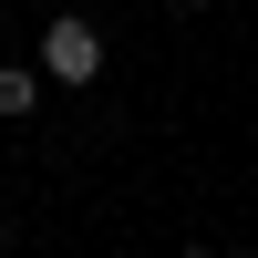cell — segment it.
I'll list each match as a JSON object with an SVG mask.
<instances>
[{"label":"cell","instance_id":"1","mask_svg":"<svg viewBox=\"0 0 258 258\" xmlns=\"http://www.w3.org/2000/svg\"><path fill=\"white\" fill-rule=\"evenodd\" d=\"M103 73V31L93 21H52L41 31V83H93Z\"/></svg>","mask_w":258,"mask_h":258},{"label":"cell","instance_id":"2","mask_svg":"<svg viewBox=\"0 0 258 258\" xmlns=\"http://www.w3.org/2000/svg\"><path fill=\"white\" fill-rule=\"evenodd\" d=\"M31 93H41L31 62H0V114H31Z\"/></svg>","mask_w":258,"mask_h":258},{"label":"cell","instance_id":"3","mask_svg":"<svg viewBox=\"0 0 258 258\" xmlns=\"http://www.w3.org/2000/svg\"><path fill=\"white\" fill-rule=\"evenodd\" d=\"M176 258H207V248H176Z\"/></svg>","mask_w":258,"mask_h":258},{"label":"cell","instance_id":"4","mask_svg":"<svg viewBox=\"0 0 258 258\" xmlns=\"http://www.w3.org/2000/svg\"><path fill=\"white\" fill-rule=\"evenodd\" d=\"M0 227H11V217H0Z\"/></svg>","mask_w":258,"mask_h":258}]
</instances>
